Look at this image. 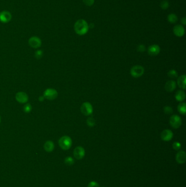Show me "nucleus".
I'll list each match as a JSON object with an SVG mask.
<instances>
[{"mask_svg": "<svg viewBox=\"0 0 186 187\" xmlns=\"http://www.w3.org/2000/svg\"><path fill=\"white\" fill-rule=\"evenodd\" d=\"M87 124L90 127H93L96 124L95 120L92 117H90L87 120Z\"/></svg>", "mask_w": 186, "mask_h": 187, "instance_id": "nucleus-23", "label": "nucleus"}, {"mask_svg": "<svg viewBox=\"0 0 186 187\" xmlns=\"http://www.w3.org/2000/svg\"><path fill=\"white\" fill-rule=\"evenodd\" d=\"M174 136V134L171 130L168 129L164 130L162 131L161 134V139L164 141H170L172 139Z\"/></svg>", "mask_w": 186, "mask_h": 187, "instance_id": "nucleus-11", "label": "nucleus"}, {"mask_svg": "<svg viewBox=\"0 0 186 187\" xmlns=\"http://www.w3.org/2000/svg\"><path fill=\"white\" fill-rule=\"evenodd\" d=\"M168 21L171 24H174L178 21L177 17L175 14H170L168 16Z\"/></svg>", "mask_w": 186, "mask_h": 187, "instance_id": "nucleus-20", "label": "nucleus"}, {"mask_svg": "<svg viewBox=\"0 0 186 187\" xmlns=\"http://www.w3.org/2000/svg\"><path fill=\"white\" fill-rule=\"evenodd\" d=\"M160 6L163 10H166L169 6V2L167 1H163L161 3Z\"/></svg>", "mask_w": 186, "mask_h": 187, "instance_id": "nucleus-24", "label": "nucleus"}, {"mask_svg": "<svg viewBox=\"0 0 186 187\" xmlns=\"http://www.w3.org/2000/svg\"><path fill=\"white\" fill-rule=\"evenodd\" d=\"M84 3L86 4L87 6H91L93 5L94 0H83Z\"/></svg>", "mask_w": 186, "mask_h": 187, "instance_id": "nucleus-30", "label": "nucleus"}, {"mask_svg": "<svg viewBox=\"0 0 186 187\" xmlns=\"http://www.w3.org/2000/svg\"><path fill=\"white\" fill-rule=\"evenodd\" d=\"M1 116H0V124H1Z\"/></svg>", "mask_w": 186, "mask_h": 187, "instance_id": "nucleus-34", "label": "nucleus"}, {"mask_svg": "<svg viewBox=\"0 0 186 187\" xmlns=\"http://www.w3.org/2000/svg\"><path fill=\"white\" fill-rule=\"evenodd\" d=\"M28 44L32 48H37L41 47V40L37 36H33L28 40Z\"/></svg>", "mask_w": 186, "mask_h": 187, "instance_id": "nucleus-7", "label": "nucleus"}, {"mask_svg": "<svg viewBox=\"0 0 186 187\" xmlns=\"http://www.w3.org/2000/svg\"><path fill=\"white\" fill-rule=\"evenodd\" d=\"M185 98H186V94H185V92L183 90H180L177 92L175 95V99L177 101L182 102L185 100Z\"/></svg>", "mask_w": 186, "mask_h": 187, "instance_id": "nucleus-18", "label": "nucleus"}, {"mask_svg": "<svg viewBox=\"0 0 186 187\" xmlns=\"http://www.w3.org/2000/svg\"><path fill=\"white\" fill-rule=\"evenodd\" d=\"M89 26L86 21L84 19H80L76 21L74 24V30L79 35L82 36L86 34L89 31Z\"/></svg>", "mask_w": 186, "mask_h": 187, "instance_id": "nucleus-1", "label": "nucleus"}, {"mask_svg": "<svg viewBox=\"0 0 186 187\" xmlns=\"http://www.w3.org/2000/svg\"><path fill=\"white\" fill-rule=\"evenodd\" d=\"M58 96V92L55 89L48 88L46 89L44 92L43 96L44 98L49 100H53L57 98Z\"/></svg>", "mask_w": 186, "mask_h": 187, "instance_id": "nucleus-5", "label": "nucleus"}, {"mask_svg": "<svg viewBox=\"0 0 186 187\" xmlns=\"http://www.w3.org/2000/svg\"><path fill=\"white\" fill-rule=\"evenodd\" d=\"M73 154L76 159L78 160H81L85 155V150L82 147H76L74 150Z\"/></svg>", "mask_w": 186, "mask_h": 187, "instance_id": "nucleus-8", "label": "nucleus"}, {"mask_svg": "<svg viewBox=\"0 0 186 187\" xmlns=\"http://www.w3.org/2000/svg\"><path fill=\"white\" fill-rule=\"evenodd\" d=\"M59 144L62 150H69L72 147V140L69 136H62L59 139Z\"/></svg>", "mask_w": 186, "mask_h": 187, "instance_id": "nucleus-2", "label": "nucleus"}, {"mask_svg": "<svg viewBox=\"0 0 186 187\" xmlns=\"http://www.w3.org/2000/svg\"><path fill=\"white\" fill-rule=\"evenodd\" d=\"M178 111L180 114L185 115L186 114V104L185 102H181L177 107Z\"/></svg>", "mask_w": 186, "mask_h": 187, "instance_id": "nucleus-19", "label": "nucleus"}, {"mask_svg": "<svg viewBox=\"0 0 186 187\" xmlns=\"http://www.w3.org/2000/svg\"><path fill=\"white\" fill-rule=\"evenodd\" d=\"M168 76L171 78H176L178 77V73L175 70H171L168 72Z\"/></svg>", "mask_w": 186, "mask_h": 187, "instance_id": "nucleus-22", "label": "nucleus"}, {"mask_svg": "<svg viewBox=\"0 0 186 187\" xmlns=\"http://www.w3.org/2000/svg\"><path fill=\"white\" fill-rule=\"evenodd\" d=\"M170 124L174 129H178L182 124V120L181 117L176 114L173 115L170 118Z\"/></svg>", "mask_w": 186, "mask_h": 187, "instance_id": "nucleus-6", "label": "nucleus"}, {"mask_svg": "<svg viewBox=\"0 0 186 187\" xmlns=\"http://www.w3.org/2000/svg\"><path fill=\"white\" fill-rule=\"evenodd\" d=\"M12 15L10 12L4 10L0 12V21L2 23H8L12 20Z\"/></svg>", "mask_w": 186, "mask_h": 187, "instance_id": "nucleus-9", "label": "nucleus"}, {"mask_svg": "<svg viewBox=\"0 0 186 187\" xmlns=\"http://www.w3.org/2000/svg\"><path fill=\"white\" fill-rule=\"evenodd\" d=\"M15 99L20 103H25L28 100V96L27 94L24 92H18L15 95Z\"/></svg>", "mask_w": 186, "mask_h": 187, "instance_id": "nucleus-10", "label": "nucleus"}, {"mask_svg": "<svg viewBox=\"0 0 186 187\" xmlns=\"http://www.w3.org/2000/svg\"><path fill=\"white\" fill-rule=\"evenodd\" d=\"M176 161L180 164H184L186 161V153L184 150H179L176 155Z\"/></svg>", "mask_w": 186, "mask_h": 187, "instance_id": "nucleus-13", "label": "nucleus"}, {"mask_svg": "<svg viewBox=\"0 0 186 187\" xmlns=\"http://www.w3.org/2000/svg\"><path fill=\"white\" fill-rule=\"evenodd\" d=\"M186 75H182L177 79V84L180 88L186 89Z\"/></svg>", "mask_w": 186, "mask_h": 187, "instance_id": "nucleus-16", "label": "nucleus"}, {"mask_svg": "<svg viewBox=\"0 0 186 187\" xmlns=\"http://www.w3.org/2000/svg\"><path fill=\"white\" fill-rule=\"evenodd\" d=\"M43 55V51L41 50H38L35 52V58L37 59H41Z\"/></svg>", "mask_w": 186, "mask_h": 187, "instance_id": "nucleus-26", "label": "nucleus"}, {"mask_svg": "<svg viewBox=\"0 0 186 187\" xmlns=\"http://www.w3.org/2000/svg\"><path fill=\"white\" fill-rule=\"evenodd\" d=\"M172 148L175 150H179L181 148V144L178 142H175L172 144Z\"/></svg>", "mask_w": 186, "mask_h": 187, "instance_id": "nucleus-28", "label": "nucleus"}, {"mask_svg": "<svg viewBox=\"0 0 186 187\" xmlns=\"http://www.w3.org/2000/svg\"><path fill=\"white\" fill-rule=\"evenodd\" d=\"M172 111H173L172 109L170 106H165L164 107V112L166 114H170L172 113Z\"/></svg>", "mask_w": 186, "mask_h": 187, "instance_id": "nucleus-27", "label": "nucleus"}, {"mask_svg": "<svg viewBox=\"0 0 186 187\" xmlns=\"http://www.w3.org/2000/svg\"><path fill=\"white\" fill-rule=\"evenodd\" d=\"M181 23H182L184 25H186V18L183 17L182 19H181Z\"/></svg>", "mask_w": 186, "mask_h": 187, "instance_id": "nucleus-32", "label": "nucleus"}, {"mask_svg": "<svg viewBox=\"0 0 186 187\" xmlns=\"http://www.w3.org/2000/svg\"><path fill=\"white\" fill-rule=\"evenodd\" d=\"M144 73V68L140 65H135L131 70V74L134 78L141 77Z\"/></svg>", "mask_w": 186, "mask_h": 187, "instance_id": "nucleus-4", "label": "nucleus"}, {"mask_svg": "<svg viewBox=\"0 0 186 187\" xmlns=\"http://www.w3.org/2000/svg\"><path fill=\"white\" fill-rule=\"evenodd\" d=\"M137 49H138V51H140V52H144V51H145L146 48H145V45H144L140 44V45H138Z\"/></svg>", "mask_w": 186, "mask_h": 187, "instance_id": "nucleus-31", "label": "nucleus"}, {"mask_svg": "<svg viewBox=\"0 0 186 187\" xmlns=\"http://www.w3.org/2000/svg\"><path fill=\"white\" fill-rule=\"evenodd\" d=\"M165 89L168 92H172L175 90L176 88V82L174 81H169L166 83L165 85Z\"/></svg>", "mask_w": 186, "mask_h": 187, "instance_id": "nucleus-15", "label": "nucleus"}, {"mask_svg": "<svg viewBox=\"0 0 186 187\" xmlns=\"http://www.w3.org/2000/svg\"><path fill=\"white\" fill-rule=\"evenodd\" d=\"M173 32L176 36L181 37H182L185 34V30L183 26L181 25H177L174 27Z\"/></svg>", "mask_w": 186, "mask_h": 187, "instance_id": "nucleus-14", "label": "nucleus"}, {"mask_svg": "<svg viewBox=\"0 0 186 187\" xmlns=\"http://www.w3.org/2000/svg\"><path fill=\"white\" fill-rule=\"evenodd\" d=\"M80 111L84 116H90L93 113V107L90 102H84L81 106Z\"/></svg>", "mask_w": 186, "mask_h": 187, "instance_id": "nucleus-3", "label": "nucleus"}, {"mask_svg": "<svg viewBox=\"0 0 186 187\" xmlns=\"http://www.w3.org/2000/svg\"><path fill=\"white\" fill-rule=\"evenodd\" d=\"M87 187H100V186L96 181H91L88 184Z\"/></svg>", "mask_w": 186, "mask_h": 187, "instance_id": "nucleus-29", "label": "nucleus"}, {"mask_svg": "<svg viewBox=\"0 0 186 187\" xmlns=\"http://www.w3.org/2000/svg\"><path fill=\"white\" fill-rule=\"evenodd\" d=\"M65 163L67 166H72L74 164V160L72 157H66L65 159Z\"/></svg>", "mask_w": 186, "mask_h": 187, "instance_id": "nucleus-21", "label": "nucleus"}, {"mask_svg": "<svg viewBox=\"0 0 186 187\" xmlns=\"http://www.w3.org/2000/svg\"><path fill=\"white\" fill-rule=\"evenodd\" d=\"M55 145L52 141H47L44 145V148L47 152H52L54 150Z\"/></svg>", "mask_w": 186, "mask_h": 187, "instance_id": "nucleus-17", "label": "nucleus"}, {"mask_svg": "<svg viewBox=\"0 0 186 187\" xmlns=\"http://www.w3.org/2000/svg\"></svg>", "mask_w": 186, "mask_h": 187, "instance_id": "nucleus-35", "label": "nucleus"}, {"mask_svg": "<svg viewBox=\"0 0 186 187\" xmlns=\"http://www.w3.org/2000/svg\"><path fill=\"white\" fill-rule=\"evenodd\" d=\"M24 111L25 112L30 113L32 110V106L30 103H27L24 106Z\"/></svg>", "mask_w": 186, "mask_h": 187, "instance_id": "nucleus-25", "label": "nucleus"}, {"mask_svg": "<svg viewBox=\"0 0 186 187\" xmlns=\"http://www.w3.org/2000/svg\"><path fill=\"white\" fill-rule=\"evenodd\" d=\"M161 51V48L157 44H153L148 48V54L151 56H156Z\"/></svg>", "mask_w": 186, "mask_h": 187, "instance_id": "nucleus-12", "label": "nucleus"}, {"mask_svg": "<svg viewBox=\"0 0 186 187\" xmlns=\"http://www.w3.org/2000/svg\"><path fill=\"white\" fill-rule=\"evenodd\" d=\"M44 99H45L44 97L43 96H40L39 98V101H41V102H42V101H43V100H44Z\"/></svg>", "mask_w": 186, "mask_h": 187, "instance_id": "nucleus-33", "label": "nucleus"}]
</instances>
